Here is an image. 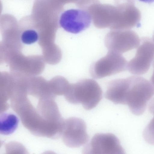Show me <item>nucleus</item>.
I'll return each instance as SVG.
<instances>
[{
    "label": "nucleus",
    "mask_w": 154,
    "mask_h": 154,
    "mask_svg": "<svg viewBox=\"0 0 154 154\" xmlns=\"http://www.w3.org/2000/svg\"><path fill=\"white\" fill-rule=\"evenodd\" d=\"M65 98L73 104H82L87 110L95 107L102 97V91L94 80L85 79L69 85L64 94Z\"/></svg>",
    "instance_id": "nucleus-1"
},
{
    "label": "nucleus",
    "mask_w": 154,
    "mask_h": 154,
    "mask_svg": "<svg viewBox=\"0 0 154 154\" xmlns=\"http://www.w3.org/2000/svg\"><path fill=\"white\" fill-rule=\"evenodd\" d=\"M129 77L126 105L133 114L140 116L145 111L148 102L154 94L153 87L151 82L142 77Z\"/></svg>",
    "instance_id": "nucleus-2"
},
{
    "label": "nucleus",
    "mask_w": 154,
    "mask_h": 154,
    "mask_svg": "<svg viewBox=\"0 0 154 154\" xmlns=\"http://www.w3.org/2000/svg\"><path fill=\"white\" fill-rule=\"evenodd\" d=\"M128 63L121 53L109 51L106 56L92 64L90 73L94 79H101L126 70Z\"/></svg>",
    "instance_id": "nucleus-3"
},
{
    "label": "nucleus",
    "mask_w": 154,
    "mask_h": 154,
    "mask_svg": "<svg viewBox=\"0 0 154 154\" xmlns=\"http://www.w3.org/2000/svg\"><path fill=\"white\" fill-rule=\"evenodd\" d=\"M137 48L135 56L128 63L127 69L133 74L140 75L148 71L154 60V42L143 37Z\"/></svg>",
    "instance_id": "nucleus-4"
},
{
    "label": "nucleus",
    "mask_w": 154,
    "mask_h": 154,
    "mask_svg": "<svg viewBox=\"0 0 154 154\" xmlns=\"http://www.w3.org/2000/svg\"><path fill=\"white\" fill-rule=\"evenodd\" d=\"M137 33L129 29L115 30L106 36L104 42L109 51L124 53L137 48L140 43Z\"/></svg>",
    "instance_id": "nucleus-5"
},
{
    "label": "nucleus",
    "mask_w": 154,
    "mask_h": 154,
    "mask_svg": "<svg viewBox=\"0 0 154 154\" xmlns=\"http://www.w3.org/2000/svg\"><path fill=\"white\" fill-rule=\"evenodd\" d=\"M84 154H124L119 139L110 133H97L83 149Z\"/></svg>",
    "instance_id": "nucleus-6"
},
{
    "label": "nucleus",
    "mask_w": 154,
    "mask_h": 154,
    "mask_svg": "<svg viewBox=\"0 0 154 154\" xmlns=\"http://www.w3.org/2000/svg\"><path fill=\"white\" fill-rule=\"evenodd\" d=\"M61 136L64 144L72 148L79 147L86 144L89 139L85 122L74 117L65 120Z\"/></svg>",
    "instance_id": "nucleus-7"
},
{
    "label": "nucleus",
    "mask_w": 154,
    "mask_h": 154,
    "mask_svg": "<svg viewBox=\"0 0 154 154\" xmlns=\"http://www.w3.org/2000/svg\"><path fill=\"white\" fill-rule=\"evenodd\" d=\"M91 21V15L86 11L71 9L61 14L59 22L61 26L66 31L77 34L88 28Z\"/></svg>",
    "instance_id": "nucleus-8"
},
{
    "label": "nucleus",
    "mask_w": 154,
    "mask_h": 154,
    "mask_svg": "<svg viewBox=\"0 0 154 154\" xmlns=\"http://www.w3.org/2000/svg\"><path fill=\"white\" fill-rule=\"evenodd\" d=\"M117 19L111 29L116 30L129 29L136 26L140 21L141 13L134 4L124 3L119 5Z\"/></svg>",
    "instance_id": "nucleus-9"
},
{
    "label": "nucleus",
    "mask_w": 154,
    "mask_h": 154,
    "mask_svg": "<svg viewBox=\"0 0 154 154\" xmlns=\"http://www.w3.org/2000/svg\"><path fill=\"white\" fill-rule=\"evenodd\" d=\"M129 83V77L111 81L108 84L105 94L106 98L116 104L126 105Z\"/></svg>",
    "instance_id": "nucleus-10"
},
{
    "label": "nucleus",
    "mask_w": 154,
    "mask_h": 154,
    "mask_svg": "<svg viewBox=\"0 0 154 154\" xmlns=\"http://www.w3.org/2000/svg\"><path fill=\"white\" fill-rule=\"evenodd\" d=\"M18 117L11 113L2 112L0 116V133L4 135L13 133L17 129L19 123Z\"/></svg>",
    "instance_id": "nucleus-11"
},
{
    "label": "nucleus",
    "mask_w": 154,
    "mask_h": 154,
    "mask_svg": "<svg viewBox=\"0 0 154 154\" xmlns=\"http://www.w3.org/2000/svg\"><path fill=\"white\" fill-rule=\"evenodd\" d=\"M148 109L154 117L144 129L143 136L146 142L149 144L154 145V98L149 102Z\"/></svg>",
    "instance_id": "nucleus-12"
},
{
    "label": "nucleus",
    "mask_w": 154,
    "mask_h": 154,
    "mask_svg": "<svg viewBox=\"0 0 154 154\" xmlns=\"http://www.w3.org/2000/svg\"><path fill=\"white\" fill-rule=\"evenodd\" d=\"M21 39L24 44L30 45L34 43L38 40V35L37 32L34 29H27L22 33Z\"/></svg>",
    "instance_id": "nucleus-13"
},
{
    "label": "nucleus",
    "mask_w": 154,
    "mask_h": 154,
    "mask_svg": "<svg viewBox=\"0 0 154 154\" xmlns=\"http://www.w3.org/2000/svg\"><path fill=\"white\" fill-rule=\"evenodd\" d=\"M152 64H153V66L154 68V70H153V74L152 75V76L151 78L150 81H151V84L153 87L154 90V60L153 61Z\"/></svg>",
    "instance_id": "nucleus-14"
},
{
    "label": "nucleus",
    "mask_w": 154,
    "mask_h": 154,
    "mask_svg": "<svg viewBox=\"0 0 154 154\" xmlns=\"http://www.w3.org/2000/svg\"><path fill=\"white\" fill-rule=\"evenodd\" d=\"M143 2L146 3H151L154 2V0H139Z\"/></svg>",
    "instance_id": "nucleus-15"
}]
</instances>
